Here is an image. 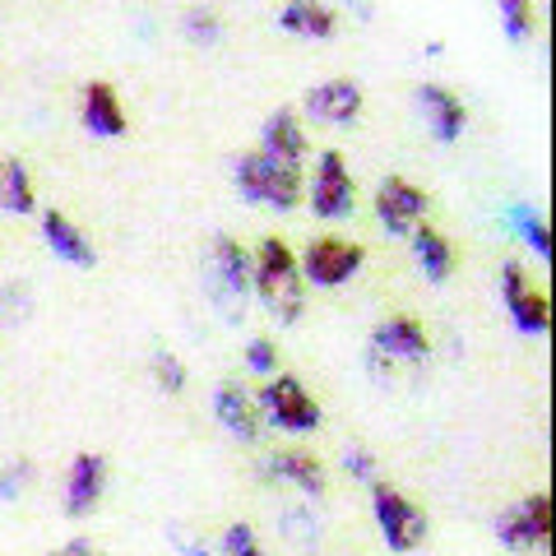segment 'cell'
Returning <instances> with one entry per match:
<instances>
[{
    "instance_id": "cell-1",
    "label": "cell",
    "mask_w": 556,
    "mask_h": 556,
    "mask_svg": "<svg viewBox=\"0 0 556 556\" xmlns=\"http://www.w3.org/2000/svg\"><path fill=\"white\" fill-rule=\"evenodd\" d=\"M251 288L260 292V302L269 306V316H278L283 325H298L302 320L306 278H302L298 255H292V247H288L283 237H265V241H260Z\"/></svg>"
},
{
    "instance_id": "cell-2",
    "label": "cell",
    "mask_w": 556,
    "mask_h": 556,
    "mask_svg": "<svg viewBox=\"0 0 556 556\" xmlns=\"http://www.w3.org/2000/svg\"><path fill=\"white\" fill-rule=\"evenodd\" d=\"M232 181H237V190H241V200L265 204V208H278V214L298 208L302 195H306L302 167H298V163H278V159H269L265 149L241 153L237 167H232Z\"/></svg>"
},
{
    "instance_id": "cell-3",
    "label": "cell",
    "mask_w": 556,
    "mask_h": 556,
    "mask_svg": "<svg viewBox=\"0 0 556 556\" xmlns=\"http://www.w3.org/2000/svg\"><path fill=\"white\" fill-rule=\"evenodd\" d=\"M251 274H255V255L237 237H214V247H208V298L223 311V320H237L247 311Z\"/></svg>"
},
{
    "instance_id": "cell-4",
    "label": "cell",
    "mask_w": 556,
    "mask_h": 556,
    "mask_svg": "<svg viewBox=\"0 0 556 556\" xmlns=\"http://www.w3.org/2000/svg\"><path fill=\"white\" fill-rule=\"evenodd\" d=\"M260 417H269L278 431H292V437H306V431H320V404L306 394V386L298 376L278 371L265 380V390L255 394Z\"/></svg>"
},
{
    "instance_id": "cell-5",
    "label": "cell",
    "mask_w": 556,
    "mask_h": 556,
    "mask_svg": "<svg viewBox=\"0 0 556 556\" xmlns=\"http://www.w3.org/2000/svg\"><path fill=\"white\" fill-rule=\"evenodd\" d=\"M371 515H376V525H380V538H386V547L390 552H417L422 547V538H427V515L413 506V501L399 492V486L390 482H371Z\"/></svg>"
},
{
    "instance_id": "cell-6",
    "label": "cell",
    "mask_w": 556,
    "mask_h": 556,
    "mask_svg": "<svg viewBox=\"0 0 556 556\" xmlns=\"http://www.w3.org/2000/svg\"><path fill=\"white\" fill-rule=\"evenodd\" d=\"M431 353V339H427V329L417 316H390V320H380L371 329V353L367 362L376 371H394L399 362H408V367H417V362H427Z\"/></svg>"
},
{
    "instance_id": "cell-7",
    "label": "cell",
    "mask_w": 556,
    "mask_h": 556,
    "mask_svg": "<svg viewBox=\"0 0 556 556\" xmlns=\"http://www.w3.org/2000/svg\"><path fill=\"white\" fill-rule=\"evenodd\" d=\"M362 265H367V251H362V241L348 237H316L298 260L302 278L316 288H343Z\"/></svg>"
},
{
    "instance_id": "cell-8",
    "label": "cell",
    "mask_w": 556,
    "mask_h": 556,
    "mask_svg": "<svg viewBox=\"0 0 556 556\" xmlns=\"http://www.w3.org/2000/svg\"><path fill=\"white\" fill-rule=\"evenodd\" d=\"M496 538L506 552H543L552 538V496L533 492L519 506L496 515Z\"/></svg>"
},
{
    "instance_id": "cell-9",
    "label": "cell",
    "mask_w": 556,
    "mask_h": 556,
    "mask_svg": "<svg viewBox=\"0 0 556 556\" xmlns=\"http://www.w3.org/2000/svg\"><path fill=\"white\" fill-rule=\"evenodd\" d=\"M353 172H348L343 163V153L339 149H325L320 159H316V177H311V190H306V200L311 208H316V218H329V223H339L353 214Z\"/></svg>"
},
{
    "instance_id": "cell-10",
    "label": "cell",
    "mask_w": 556,
    "mask_h": 556,
    "mask_svg": "<svg viewBox=\"0 0 556 556\" xmlns=\"http://www.w3.org/2000/svg\"><path fill=\"white\" fill-rule=\"evenodd\" d=\"M501 298H506L510 316H515V325L525 329V334H547V329H552V302H547V292H538L529 283V274H525L519 260H506V265H501Z\"/></svg>"
},
{
    "instance_id": "cell-11",
    "label": "cell",
    "mask_w": 556,
    "mask_h": 556,
    "mask_svg": "<svg viewBox=\"0 0 556 556\" xmlns=\"http://www.w3.org/2000/svg\"><path fill=\"white\" fill-rule=\"evenodd\" d=\"M427 208H431L427 190L413 186L408 177H386V181L376 186V218L386 223L394 237H408L417 223L427 218Z\"/></svg>"
},
{
    "instance_id": "cell-12",
    "label": "cell",
    "mask_w": 556,
    "mask_h": 556,
    "mask_svg": "<svg viewBox=\"0 0 556 556\" xmlns=\"http://www.w3.org/2000/svg\"><path fill=\"white\" fill-rule=\"evenodd\" d=\"M102 492H108V459L84 450V455L70 459V478H65V515L70 519H84L98 510Z\"/></svg>"
},
{
    "instance_id": "cell-13",
    "label": "cell",
    "mask_w": 556,
    "mask_h": 556,
    "mask_svg": "<svg viewBox=\"0 0 556 556\" xmlns=\"http://www.w3.org/2000/svg\"><path fill=\"white\" fill-rule=\"evenodd\" d=\"M79 121H84V130L98 135V139H121V135H126V108H121V93L112 89L108 79L84 84Z\"/></svg>"
},
{
    "instance_id": "cell-14",
    "label": "cell",
    "mask_w": 556,
    "mask_h": 556,
    "mask_svg": "<svg viewBox=\"0 0 556 556\" xmlns=\"http://www.w3.org/2000/svg\"><path fill=\"white\" fill-rule=\"evenodd\" d=\"M362 89L353 79H325L316 84V89L306 93V116H316V121H329V126H353V121L362 116Z\"/></svg>"
},
{
    "instance_id": "cell-15",
    "label": "cell",
    "mask_w": 556,
    "mask_h": 556,
    "mask_svg": "<svg viewBox=\"0 0 556 556\" xmlns=\"http://www.w3.org/2000/svg\"><path fill=\"white\" fill-rule=\"evenodd\" d=\"M260 149L269 153V159H278V163H306V153H311V139H306V130H302V121H298V112L292 108H278V112H269L265 116V130H260Z\"/></svg>"
},
{
    "instance_id": "cell-16",
    "label": "cell",
    "mask_w": 556,
    "mask_h": 556,
    "mask_svg": "<svg viewBox=\"0 0 556 556\" xmlns=\"http://www.w3.org/2000/svg\"><path fill=\"white\" fill-rule=\"evenodd\" d=\"M42 237H47V251L56 260H65V265H75V269H93L98 265L93 241L84 237L75 223L61 214V208H47V214H42Z\"/></svg>"
},
{
    "instance_id": "cell-17",
    "label": "cell",
    "mask_w": 556,
    "mask_h": 556,
    "mask_svg": "<svg viewBox=\"0 0 556 556\" xmlns=\"http://www.w3.org/2000/svg\"><path fill=\"white\" fill-rule=\"evenodd\" d=\"M214 413L228 437L237 441H260V427H265V417H260V404L241 390V386H218L214 390Z\"/></svg>"
},
{
    "instance_id": "cell-18",
    "label": "cell",
    "mask_w": 556,
    "mask_h": 556,
    "mask_svg": "<svg viewBox=\"0 0 556 556\" xmlns=\"http://www.w3.org/2000/svg\"><path fill=\"white\" fill-rule=\"evenodd\" d=\"M417 102H422L427 126H431V135H437L441 144H455V139L464 135L468 112H464V102L450 89H441V84H422V89H417Z\"/></svg>"
},
{
    "instance_id": "cell-19",
    "label": "cell",
    "mask_w": 556,
    "mask_h": 556,
    "mask_svg": "<svg viewBox=\"0 0 556 556\" xmlns=\"http://www.w3.org/2000/svg\"><path fill=\"white\" fill-rule=\"evenodd\" d=\"M269 478H278V482H292L302 496H311V501H320L325 496V464L311 455V450H278V455L269 459Z\"/></svg>"
},
{
    "instance_id": "cell-20",
    "label": "cell",
    "mask_w": 556,
    "mask_h": 556,
    "mask_svg": "<svg viewBox=\"0 0 556 556\" xmlns=\"http://www.w3.org/2000/svg\"><path fill=\"white\" fill-rule=\"evenodd\" d=\"M278 28L283 33H298V38H334L339 33V14L325 5V0H288L283 10H278Z\"/></svg>"
},
{
    "instance_id": "cell-21",
    "label": "cell",
    "mask_w": 556,
    "mask_h": 556,
    "mask_svg": "<svg viewBox=\"0 0 556 556\" xmlns=\"http://www.w3.org/2000/svg\"><path fill=\"white\" fill-rule=\"evenodd\" d=\"M408 237H413V255H417V265H422V274L431 283H445L450 269H455V247H450V237L427 228V223H417Z\"/></svg>"
},
{
    "instance_id": "cell-22",
    "label": "cell",
    "mask_w": 556,
    "mask_h": 556,
    "mask_svg": "<svg viewBox=\"0 0 556 556\" xmlns=\"http://www.w3.org/2000/svg\"><path fill=\"white\" fill-rule=\"evenodd\" d=\"M0 208L5 214H33L38 208V190H33V177L20 159L0 163Z\"/></svg>"
},
{
    "instance_id": "cell-23",
    "label": "cell",
    "mask_w": 556,
    "mask_h": 556,
    "mask_svg": "<svg viewBox=\"0 0 556 556\" xmlns=\"http://www.w3.org/2000/svg\"><path fill=\"white\" fill-rule=\"evenodd\" d=\"M501 10V28H506L510 42H525L533 33V0H496Z\"/></svg>"
},
{
    "instance_id": "cell-24",
    "label": "cell",
    "mask_w": 556,
    "mask_h": 556,
    "mask_svg": "<svg viewBox=\"0 0 556 556\" xmlns=\"http://www.w3.org/2000/svg\"><path fill=\"white\" fill-rule=\"evenodd\" d=\"M515 228L525 232V247H533L538 255H552V232H547V218L533 214V208H515Z\"/></svg>"
},
{
    "instance_id": "cell-25",
    "label": "cell",
    "mask_w": 556,
    "mask_h": 556,
    "mask_svg": "<svg viewBox=\"0 0 556 556\" xmlns=\"http://www.w3.org/2000/svg\"><path fill=\"white\" fill-rule=\"evenodd\" d=\"M186 38L195 42V47H214L223 38V24H218V14L214 10H186Z\"/></svg>"
},
{
    "instance_id": "cell-26",
    "label": "cell",
    "mask_w": 556,
    "mask_h": 556,
    "mask_svg": "<svg viewBox=\"0 0 556 556\" xmlns=\"http://www.w3.org/2000/svg\"><path fill=\"white\" fill-rule=\"evenodd\" d=\"M153 380H159V390L181 394L186 390V362L177 353H153Z\"/></svg>"
},
{
    "instance_id": "cell-27",
    "label": "cell",
    "mask_w": 556,
    "mask_h": 556,
    "mask_svg": "<svg viewBox=\"0 0 556 556\" xmlns=\"http://www.w3.org/2000/svg\"><path fill=\"white\" fill-rule=\"evenodd\" d=\"M223 552L228 556H265L255 543V529L251 525H228V533H223Z\"/></svg>"
},
{
    "instance_id": "cell-28",
    "label": "cell",
    "mask_w": 556,
    "mask_h": 556,
    "mask_svg": "<svg viewBox=\"0 0 556 556\" xmlns=\"http://www.w3.org/2000/svg\"><path fill=\"white\" fill-rule=\"evenodd\" d=\"M247 367L260 371V376H274L278 371V348L269 339H251L247 343Z\"/></svg>"
},
{
    "instance_id": "cell-29",
    "label": "cell",
    "mask_w": 556,
    "mask_h": 556,
    "mask_svg": "<svg viewBox=\"0 0 556 556\" xmlns=\"http://www.w3.org/2000/svg\"><path fill=\"white\" fill-rule=\"evenodd\" d=\"M28 478H33V464L28 459H14V464H5V473H0V501H14L28 486Z\"/></svg>"
},
{
    "instance_id": "cell-30",
    "label": "cell",
    "mask_w": 556,
    "mask_h": 556,
    "mask_svg": "<svg viewBox=\"0 0 556 556\" xmlns=\"http://www.w3.org/2000/svg\"><path fill=\"white\" fill-rule=\"evenodd\" d=\"M343 468H348V478H357V482H376V455L367 445H353L343 455Z\"/></svg>"
},
{
    "instance_id": "cell-31",
    "label": "cell",
    "mask_w": 556,
    "mask_h": 556,
    "mask_svg": "<svg viewBox=\"0 0 556 556\" xmlns=\"http://www.w3.org/2000/svg\"><path fill=\"white\" fill-rule=\"evenodd\" d=\"M47 556H102L93 543H89V538H70V543L65 547H56V552H47Z\"/></svg>"
}]
</instances>
